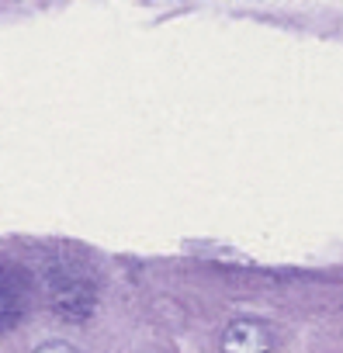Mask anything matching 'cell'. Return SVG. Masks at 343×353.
I'll use <instances>...</instances> for the list:
<instances>
[{
	"label": "cell",
	"mask_w": 343,
	"mask_h": 353,
	"mask_svg": "<svg viewBox=\"0 0 343 353\" xmlns=\"http://www.w3.org/2000/svg\"><path fill=\"white\" fill-rule=\"evenodd\" d=\"M49 291H52V308L63 319H70V322L87 319L94 312V305H97V284L84 270L66 267V263L49 270Z\"/></svg>",
	"instance_id": "1"
},
{
	"label": "cell",
	"mask_w": 343,
	"mask_h": 353,
	"mask_svg": "<svg viewBox=\"0 0 343 353\" xmlns=\"http://www.w3.org/2000/svg\"><path fill=\"white\" fill-rule=\"evenodd\" d=\"M222 353H271L274 325L264 319H233L222 332Z\"/></svg>",
	"instance_id": "2"
},
{
	"label": "cell",
	"mask_w": 343,
	"mask_h": 353,
	"mask_svg": "<svg viewBox=\"0 0 343 353\" xmlns=\"http://www.w3.org/2000/svg\"><path fill=\"white\" fill-rule=\"evenodd\" d=\"M4 305H0V315H4V329H14L25 315V291L18 288V270L8 267L4 274V298H0Z\"/></svg>",
	"instance_id": "3"
},
{
	"label": "cell",
	"mask_w": 343,
	"mask_h": 353,
	"mask_svg": "<svg viewBox=\"0 0 343 353\" xmlns=\"http://www.w3.org/2000/svg\"><path fill=\"white\" fill-rule=\"evenodd\" d=\"M35 353H80L73 343H66V339H49V343H42Z\"/></svg>",
	"instance_id": "4"
}]
</instances>
